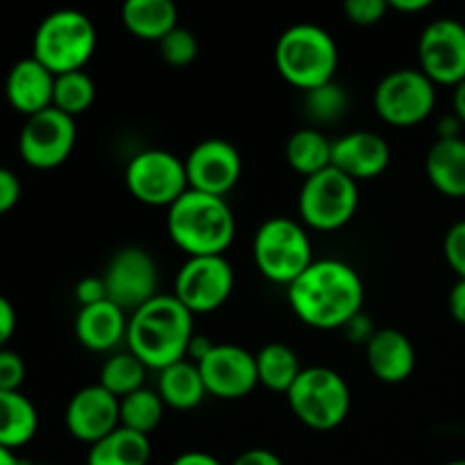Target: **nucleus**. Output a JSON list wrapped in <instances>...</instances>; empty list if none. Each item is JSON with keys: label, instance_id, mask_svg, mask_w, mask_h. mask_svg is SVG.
Segmentation results:
<instances>
[{"label": "nucleus", "instance_id": "f03ea898", "mask_svg": "<svg viewBox=\"0 0 465 465\" xmlns=\"http://www.w3.org/2000/svg\"><path fill=\"white\" fill-rule=\"evenodd\" d=\"M193 313L175 298L159 293L130 313L127 350L150 371H159L186 359L193 339Z\"/></svg>", "mask_w": 465, "mask_h": 465}, {"label": "nucleus", "instance_id": "cd10ccee", "mask_svg": "<svg viewBox=\"0 0 465 465\" xmlns=\"http://www.w3.org/2000/svg\"><path fill=\"white\" fill-rule=\"evenodd\" d=\"M257 359V380L259 386L272 391V393H289L291 386L300 377L298 354L284 343H268L254 354Z\"/></svg>", "mask_w": 465, "mask_h": 465}, {"label": "nucleus", "instance_id": "ea45409f", "mask_svg": "<svg viewBox=\"0 0 465 465\" xmlns=\"http://www.w3.org/2000/svg\"><path fill=\"white\" fill-rule=\"evenodd\" d=\"M16 331V312L5 295H0V350L12 341Z\"/></svg>", "mask_w": 465, "mask_h": 465}, {"label": "nucleus", "instance_id": "72a5a7b5", "mask_svg": "<svg viewBox=\"0 0 465 465\" xmlns=\"http://www.w3.org/2000/svg\"><path fill=\"white\" fill-rule=\"evenodd\" d=\"M389 0H348L343 5V14L354 25H377L389 14Z\"/></svg>", "mask_w": 465, "mask_h": 465}, {"label": "nucleus", "instance_id": "423d86ee", "mask_svg": "<svg viewBox=\"0 0 465 465\" xmlns=\"http://www.w3.org/2000/svg\"><path fill=\"white\" fill-rule=\"evenodd\" d=\"M254 263L268 282L291 286L316 259L300 223L275 216L259 225L252 241Z\"/></svg>", "mask_w": 465, "mask_h": 465}, {"label": "nucleus", "instance_id": "8fccbe9b", "mask_svg": "<svg viewBox=\"0 0 465 465\" xmlns=\"http://www.w3.org/2000/svg\"><path fill=\"white\" fill-rule=\"evenodd\" d=\"M445 465H465V461H452V463H445Z\"/></svg>", "mask_w": 465, "mask_h": 465}, {"label": "nucleus", "instance_id": "6e6552de", "mask_svg": "<svg viewBox=\"0 0 465 465\" xmlns=\"http://www.w3.org/2000/svg\"><path fill=\"white\" fill-rule=\"evenodd\" d=\"M359 207V184L334 166L307 177L298 195V212L304 225L318 232H334L348 225Z\"/></svg>", "mask_w": 465, "mask_h": 465}, {"label": "nucleus", "instance_id": "f704fd0d", "mask_svg": "<svg viewBox=\"0 0 465 465\" xmlns=\"http://www.w3.org/2000/svg\"><path fill=\"white\" fill-rule=\"evenodd\" d=\"M443 252L450 268L459 275V280H465V221L454 223L450 227L443 241Z\"/></svg>", "mask_w": 465, "mask_h": 465}, {"label": "nucleus", "instance_id": "0eeeda50", "mask_svg": "<svg viewBox=\"0 0 465 465\" xmlns=\"http://www.w3.org/2000/svg\"><path fill=\"white\" fill-rule=\"evenodd\" d=\"M286 398L295 418L316 431L336 430L348 418L352 404L348 381L325 366L302 368Z\"/></svg>", "mask_w": 465, "mask_h": 465}, {"label": "nucleus", "instance_id": "7ed1b4c3", "mask_svg": "<svg viewBox=\"0 0 465 465\" xmlns=\"http://www.w3.org/2000/svg\"><path fill=\"white\" fill-rule=\"evenodd\" d=\"M168 236L189 257H223L236 234V218L225 198L189 189L168 207Z\"/></svg>", "mask_w": 465, "mask_h": 465}, {"label": "nucleus", "instance_id": "2f4dec72", "mask_svg": "<svg viewBox=\"0 0 465 465\" xmlns=\"http://www.w3.org/2000/svg\"><path fill=\"white\" fill-rule=\"evenodd\" d=\"M348 91L336 82L304 91V114L313 123V127L331 125L339 118H343L348 112Z\"/></svg>", "mask_w": 465, "mask_h": 465}, {"label": "nucleus", "instance_id": "c03bdc74", "mask_svg": "<svg viewBox=\"0 0 465 465\" xmlns=\"http://www.w3.org/2000/svg\"><path fill=\"white\" fill-rule=\"evenodd\" d=\"M389 7L400 14H418L431 7V0H389Z\"/></svg>", "mask_w": 465, "mask_h": 465}, {"label": "nucleus", "instance_id": "6ab92c4d", "mask_svg": "<svg viewBox=\"0 0 465 465\" xmlns=\"http://www.w3.org/2000/svg\"><path fill=\"white\" fill-rule=\"evenodd\" d=\"M54 75L35 57L18 59L5 80L7 103L25 118L53 107Z\"/></svg>", "mask_w": 465, "mask_h": 465}, {"label": "nucleus", "instance_id": "7c9ffc66", "mask_svg": "<svg viewBox=\"0 0 465 465\" xmlns=\"http://www.w3.org/2000/svg\"><path fill=\"white\" fill-rule=\"evenodd\" d=\"M95 100V84L84 71L64 73L54 75L53 89V107L59 109L66 116L75 118L91 109Z\"/></svg>", "mask_w": 465, "mask_h": 465}, {"label": "nucleus", "instance_id": "f8f14e48", "mask_svg": "<svg viewBox=\"0 0 465 465\" xmlns=\"http://www.w3.org/2000/svg\"><path fill=\"white\" fill-rule=\"evenodd\" d=\"M107 300L125 313H134L153 298H157L159 271L153 254L136 245L114 252L103 272Z\"/></svg>", "mask_w": 465, "mask_h": 465}, {"label": "nucleus", "instance_id": "3c124183", "mask_svg": "<svg viewBox=\"0 0 465 465\" xmlns=\"http://www.w3.org/2000/svg\"><path fill=\"white\" fill-rule=\"evenodd\" d=\"M32 465H48V463H32Z\"/></svg>", "mask_w": 465, "mask_h": 465}, {"label": "nucleus", "instance_id": "473e14b6", "mask_svg": "<svg viewBox=\"0 0 465 465\" xmlns=\"http://www.w3.org/2000/svg\"><path fill=\"white\" fill-rule=\"evenodd\" d=\"M198 39L191 30L177 25L171 35L163 36L159 41V53H162V59L171 66H189L191 62H195L198 57Z\"/></svg>", "mask_w": 465, "mask_h": 465}, {"label": "nucleus", "instance_id": "c756f323", "mask_svg": "<svg viewBox=\"0 0 465 465\" xmlns=\"http://www.w3.org/2000/svg\"><path fill=\"white\" fill-rule=\"evenodd\" d=\"M145 371H148V368L127 350V352H118L107 359V363H104L103 371H100L98 384L103 386V389H107L114 398L123 400L127 398V395L136 393V391L145 389Z\"/></svg>", "mask_w": 465, "mask_h": 465}, {"label": "nucleus", "instance_id": "ddd939ff", "mask_svg": "<svg viewBox=\"0 0 465 465\" xmlns=\"http://www.w3.org/2000/svg\"><path fill=\"white\" fill-rule=\"evenodd\" d=\"M234 271L225 257H189L175 277V295L193 316L212 313L230 300Z\"/></svg>", "mask_w": 465, "mask_h": 465}, {"label": "nucleus", "instance_id": "a18cd8bd", "mask_svg": "<svg viewBox=\"0 0 465 465\" xmlns=\"http://www.w3.org/2000/svg\"><path fill=\"white\" fill-rule=\"evenodd\" d=\"M171 465H223L216 457L207 452H184L175 459Z\"/></svg>", "mask_w": 465, "mask_h": 465}, {"label": "nucleus", "instance_id": "37998d69", "mask_svg": "<svg viewBox=\"0 0 465 465\" xmlns=\"http://www.w3.org/2000/svg\"><path fill=\"white\" fill-rule=\"evenodd\" d=\"M213 348H216V343H212V341H209L207 336L198 334V336H193V339H191L189 352H186V357L193 359V363H200L204 357H207L209 352H212Z\"/></svg>", "mask_w": 465, "mask_h": 465}, {"label": "nucleus", "instance_id": "dca6fc26", "mask_svg": "<svg viewBox=\"0 0 465 465\" xmlns=\"http://www.w3.org/2000/svg\"><path fill=\"white\" fill-rule=\"evenodd\" d=\"M204 389L223 400H239L259 386L257 359L234 343H216V348L198 363Z\"/></svg>", "mask_w": 465, "mask_h": 465}, {"label": "nucleus", "instance_id": "a878e982", "mask_svg": "<svg viewBox=\"0 0 465 465\" xmlns=\"http://www.w3.org/2000/svg\"><path fill=\"white\" fill-rule=\"evenodd\" d=\"M150 448L148 436L118 427L112 434L89 448L86 465H148Z\"/></svg>", "mask_w": 465, "mask_h": 465}, {"label": "nucleus", "instance_id": "bb28decb", "mask_svg": "<svg viewBox=\"0 0 465 465\" xmlns=\"http://www.w3.org/2000/svg\"><path fill=\"white\" fill-rule=\"evenodd\" d=\"M286 162L304 180L331 166V141L318 127L295 130L286 141Z\"/></svg>", "mask_w": 465, "mask_h": 465}, {"label": "nucleus", "instance_id": "39448f33", "mask_svg": "<svg viewBox=\"0 0 465 465\" xmlns=\"http://www.w3.org/2000/svg\"><path fill=\"white\" fill-rule=\"evenodd\" d=\"M98 35L86 14L77 9H57L39 23L32 39V57L53 75L84 71L94 57Z\"/></svg>", "mask_w": 465, "mask_h": 465}, {"label": "nucleus", "instance_id": "f257e3e1", "mask_svg": "<svg viewBox=\"0 0 465 465\" xmlns=\"http://www.w3.org/2000/svg\"><path fill=\"white\" fill-rule=\"evenodd\" d=\"M289 304L295 316L313 330H343L363 312V282L341 259H318L289 286Z\"/></svg>", "mask_w": 465, "mask_h": 465}, {"label": "nucleus", "instance_id": "58836bf2", "mask_svg": "<svg viewBox=\"0 0 465 465\" xmlns=\"http://www.w3.org/2000/svg\"><path fill=\"white\" fill-rule=\"evenodd\" d=\"M343 331H345V336H348L350 343H354V345H368L371 343L372 336L377 334L371 316H366L363 312H359L357 316L350 318V321L343 325Z\"/></svg>", "mask_w": 465, "mask_h": 465}, {"label": "nucleus", "instance_id": "4468645a", "mask_svg": "<svg viewBox=\"0 0 465 465\" xmlns=\"http://www.w3.org/2000/svg\"><path fill=\"white\" fill-rule=\"evenodd\" d=\"M420 71L434 84L457 86L465 80V25L439 18L422 30L418 41Z\"/></svg>", "mask_w": 465, "mask_h": 465}, {"label": "nucleus", "instance_id": "09e8293b", "mask_svg": "<svg viewBox=\"0 0 465 465\" xmlns=\"http://www.w3.org/2000/svg\"><path fill=\"white\" fill-rule=\"evenodd\" d=\"M0 465H23V463L18 461L16 454H14L12 450H7L0 445Z\"/></svg>", "mask_w": 465, "mask_h": 465}, {"label": "nucleus", "instance_id": "412c9836", "mask_svg": "<svg viewBox=\"0 0 465 465\" xmlns=\"http://www.w3.org/2000/svg\"><path fill=\"white\" fill-rule=\"evenodd\" d=\"M127 313L114 302L82 307L75 318V336L82 348L91 352H112L127 336Z\"/></svg>", "mask_w": 465, "mask_h": 465}, {"label": "nucleus", "instance_id": "aec40b11", "mask_svg": "<svg viewBox=\"0 0 465 465\" xmlns=\"http://www.w3.org/2000/svg\"><path fill=\"white\" fill-rule=\"evenodd\" d=\"M366 359L372 375L384 384H400L409 380L416 368V350L411 341L393 327L377 330L366 345Z\"/></svg>", "mask_w": 465, "mask_h": 465}, {"label": "nucleus", "instance_id": "79ce46f5", "mask_svg": "<svg viewBox=\"0 0 465 465\" xmlns=\"http://www.w3.org/2000/svg\"><path fill=\"white\" fill-rule=\"evenodd\" d=\"M450 313L459 325H465V280H459L450 291Z\"/></svg>", "mask_w": 465, "mask_h": 465}, {"label": "nucleus", "instance_id": "c85d7f7f", "mask_svg": "<svg viewBox=\"0 0 465 465\" xmlns=\"http://www.w3.org/2000/svg\"><path fill=\"white\" fill-rule=\"evenodd\" d=\"M163 400L157 391L141 389L121 400V427L136 434H153L163 420Z\"/></svg>", "mask_w": 465, "mask_h": 465}, {"label": "nucleus", "instance_id": "f3484780", "mask_svg": "<svg viewBox=\"0 0 465 465\" xmlns=\"http://www.w3.org/2000/svg\"><path fill=\"white\" fill-rule=\"evenodd\" d=\"M121 427V400L114 398L100 384L84 386L71 398L66 407V430L73 439L86 443L103 440Z\"/></svg>", "mask_w": 465, "mask_h": 465}, {"label": "nucleus", "instance_id": "5701e85b", "mask_svg": "<svg viewBox=\"0 0 465 465\" xmlns=\"http://www.w3.org/2000/svg\"><path fill=\"white\" fill-rule=\"evenodd\" d=\"M121 21L136 39L157 44L180 25L177 7L171 0H127L121 9Z\"/></svg>", "mask_w": 465, "mask_h": 465}, {"label": "nucleus", "instance_id": "a211bd4d", "mask_svg": "<svg viewBox=\"0 0 465 465\" xmlns=\"http://www.w3.org/2000/svg\"><path fill=\"white\" fill-rule=\"evenodd\" d=\"M391 163V148L377 132L359 130L331 141V166L359 184L381 175Z\"/></svg>", "mask_w": 465, "mask_h": 465}, {"label": "nucleus", "instance_id": "c9c22d12", "mask_svg": "<svg viewBox=\"0 0 465 465\" xmlns=\"http://www.w3.org/2000/svg\"><path fill=\"white\" fill-rule=\"evenodd\" d=\"M25 381V361L14 350H0V391H21Z\"/></svg>", "mask_w": 465, "mask_h": 465}, {"label": "nucleus", "instance_id": "e433bc0d", "mask_svg": "<svg viewBox=\"0 0 465 465\" xmlns=\"http://www.w3.org/2000/svg\"><path fill=\"white\" fill-rule=\"evenodd\" d=\"M18 200H21V180L14 171L0 166V216L12 212Z\"/></svg>", "mask_w": 465, "mask_h": 465}, {"label": "nucleus", "instance_id": "de8ad7c7", "mask_svg": "<svg viewBox=\"0 0 465 465\" xmlns=\"http://www.w3.org/2000/svg\"><path fill=\"white\" fill-rule=\"evenodd\" d=\"M452 107H454V116L465 125V80L461 84L454 86V98H452Z\"/></svg>", "mask_w": 465, "mask_h": 465}, {"label": "nucleus", "instance_id": "a19ab883", "mask_svg": "<svg viewBox=\"0 0 465 465\" xmlns=\"http://www.w3.org/2000/svg\"><path fill=\"white\" fill-rule=\"evenodd\" d=\"M232 465H284V463H282V459L277 457L275 452H271V450L254 448V450H248V452L239 454Z\"/></svg>", "mask_w": 465, "mask_h": 465}, {"label": "nucleus", "instance_id": "49530a36", "mask_svg": "<svg viewBox=\"0 0 465 465\" xmlns=\"http://www.w3.org/2000/svg\"><path fill=\"white\" fill-rule=\"evenodd\" d=\"M461 125L457 116H445L439 123V139H461Z\"/></svg>", "mask_w": 465, "mask_h": 465}, {"label": "nucleus", "instance_id": "2eb2a0df", "mask_svg": "<svg viewBox=\"0 0 465 465\" xmlns=\"http://www.w3.org/2000/svg\"><path fill=\"white\" fill-rule=\"evenodd\" d=\"M184 168L189 189L225 198L239 184L243 162L230 141L207 139L193 145L189 157L184 159Z\"/></svg>", "mask_w": 465, "mask_h": 465}, {"label": "nucleus", "instance_id": "9d476101", "mask_svg": "<svg viewBox=\"0 0 465 465\" xmlns=\"http://www.w3.org/2000/svg\"><path fill=\"white\" fill-rule=\"evenodd\" d=\"M125 186L141 204L168 209L189 191L184 162L168 150H143L127 163Z\"/></svg>", "mask_w": 465, "mask_h": 465}, {"label": "nucleus", "instance_id": "393cba45", "mask_svg": "<svg viewBox=\"0 0 465 465\" xmlns=\"http://www.w3.org/2000/svg\"><path fill=\"white\" fill-rule=\"evenodd\" d=\"M39 430V413L21 391H0V445L18 450L30 443Z\"/></svg>", "mask_w": 465, "mask_h": 465}, {"label": "nucleus", "instance_id": "20e7f679", "mask_svg": "<svg viewBox=\"0 0 465 465\" xmlns=\"http://www.w3.org/2000/svg\"><path fill=\"white\" fill-rule=\"evenodd\" d=\"M275 66L282 80L300 91H312L334 82L339 45L334 36L313 23L286 27L275 45Z\"/></svg>", "mask_w": 465, "mask_h": 465}, {"label": "nucleus", "instance_id": "1a4fd4ad", "mask_svg": "<svg viewBox=\"0 0 465 465\" xmlns=\"http://www.w3.org/2000/svg\"><path fill=\"white\" fill-rule=\"evenodd\" d=\"M377 116L395 127L425 121L436 107V84L420 68H400L380 80L372 94Z\"/></svg>", "mask_w": 465, "mask_h": 465}, {"label": "nucleus", "instance_id": "b1692460", "mask_svg": "<svg viewBox=\"0 0 465 465\" xmlns=\"http://www.w3.org/2000/svg\"><path fill=\"white\" fill-rule=\"evenodd\" d=\"M157 393L163 404L175 411H191L203 402L204 395H209L198 363L189 361V359H182L159 372Z\"/></svg>", "mask_w": 465, "mask_h": 465}, {"label": "nucleus", "instance_id": "4c0bfd02", "mask_svg": "<svg viewBox=\"0 0 465 465\" xmlns=\"http://www.w3.org/2000/svg\"><path fill=\"white\" fill-rule=\"evenodd\" d=\"M75 298L82 307H94L107 300V286H104L103 277H84L77 282L75 286Z\"/></svg>", "mask_w": 465, "mask_h": 465}, {"label": "nucleus", "instance_id": "9b49d317", "mask_svg": "<svg viewBox=\"0 0 465 465\" xmlns=\"http://www.w3.org/2000/svg\"><path fill=\"white\" fill-rule=\"evenodd\" d=\"M75 139V118L48 107L25 118V125L18 134V154L30 168L53 171L71 157Z\"/></svg>", "mask_w": 465, "mask_h": 465}, {"label": "nucleus", "instance_id": "4be33fe9", "mask_svg": "<svg viewBox=\"0 0 465 465\" xmlns=\"http://www.w3.org/2000/svg\"><path fill=\"white\" fill-rule=\"evenodd\" d=\"M425 171L440 193L465 198V139L436 141L427 153Z\"/></svg>", "mask_w": 465, "mask_h": 465}]
</instances>
